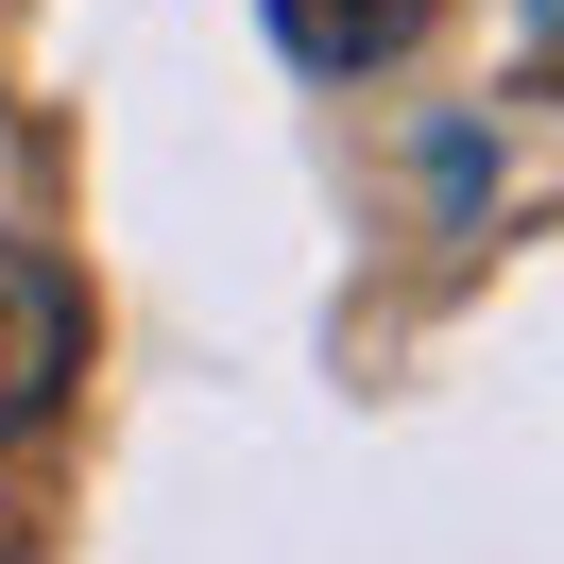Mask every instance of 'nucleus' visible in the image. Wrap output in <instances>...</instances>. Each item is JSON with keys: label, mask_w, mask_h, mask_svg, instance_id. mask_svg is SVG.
Masks as SVG:
<instances>
[{"label": "nucleus", "mask_w": 564, "mask_h": 564, "mask_svg": "<svg viewBox=\"0 0 564 564\" xmlns=\"http://www.w3.org/2000/svg\"><path fill=\"white\" fill-rule=\"evenodd\" d=\"M69 377H86V291H69V257H52V240H0V462L69 411Z\"/></svg>", "instance_id": "f257e3e1"}, {"label": "nucleus", "mask_w": 564, "mask_h": 564, "mask_svg": "<svg viewBox=\"0 0 564 564\" xmlns=\"http://www.w3.org/2000/svg\"><path fill=\"white\" fill-rule=\"evenodd\" d=\"M427 35V0H274V52H291V69H393V52H411Z\"/></svg>", "instance_id": "f03ea898"}]
</instances>
